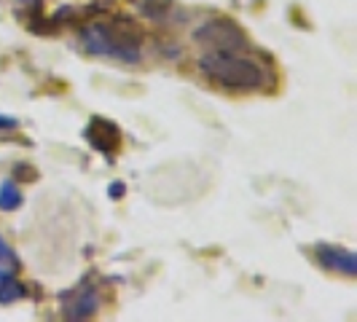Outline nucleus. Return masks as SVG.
<instances>
[{
  "label": "nucleus",
  "instance_id": "nucleus-3",
  "mask_svg": "<svg viewBox=\"0 0 357 322\" xmlns=\"http://www.w3.org/2000/svg\"><path fill=\"white\" fill-rule=\"evenodd\" d=\"M197 40L204 43L207 49H245L248 46L245 33L229 19H213L202 24L197 30Z\"/></svg>",
  "mask_w": 357,
  "mask_h": 322
},
{
  "label": "nucleus",
  "instance_id": "nucleus-9",
  "mask_svg": "<svg viewBox=\"0 0 357 322\" xmlns=\"http://www.w3.org/2000/svg\"><path fill=\"white\" fill-rule=\"evenodd\" d=\"M8 129H17V118H11V116H0V132H8Z\"/></svg>",
  "mask_w": 357,
  "mask_h": 322
},
{
  "label": "nucleus",
  "instance_id": "nucleus-5",
  "mask_svg": "<svg viewBox=\"0 0 357 322\" xmlns=\"http://www.w3.org/2000/svg\"><path fill=\"white\" fill-rule=\"evenodd\" d=\"M314 255H317V261H320V266L325 271L344 274V277H355L357 274L355 255H352V250H347V247H339V245H317Z\"/></svg>",
  "mask_w": 357,
  "mask_h": 322
},
{
  "label": "nucleus",
  "instance_id": "nucleus-4",
  "mask_svg": "<svg viewBox=\"0 0 357 322\" xmlns=\"http://www.w3.org/2000/svg\"><path fill=\"white\" fill-rule=\"evenodd\" d=\"M100 309V287L91 279H84L81 285L62 296V312L68 320H89Z\"/></svg>",
  "mask_w": 357,
  "mask_h": 322
},
{
  "label": "nucleus",
  "instance_id": "nucleus-1",
  "mask_svg": "<svg viewBox=\"0 0 357 322\" xmlns=\"http://www.w3.org/2000/svg\"><path fill=\"white\" fill-rule=\"evenodd\" d=\"M202 72L229 91H261L271 84L266 62L248 54L245 49H207L199 56Z\"/></svg>",
  "mask_w": 357,
  "mask_h": 322
},
{
  "label": "nucleus",
  "instance_id": "nucleus-8",
  "mask_svg": "<svg viewBox=\"0 0 357 322\" xmlns=\"http://www.w3.org/2000/svg\"><path fill=\"white\" fill-rule=\"evenodd\" d=\"M0 266H17V255L8 247V242L0 236Z\"/></svg>",
  "mask_w": 357,
  "mask_h": 322
},
{
  "label": "nucleus",
  "instance_id": "nucleus-6",
  "mask_svg": "<svg viewBox=\"0 0 357 322\" xmlns=\"http://www.w3.org/2000/svg\"><path fill=\"white\" fill-rule=\"evenodd\" d=\"M27 296V287L14 277V271L0 266V304H14Z\"/></svg>",
  "mask_w": 357,
  "mask_h": 322
},
{
  "label": "nucleus",
  "instance_id": "nucleus-10",
  "mask_svg": "<svg viewBox=\"0 0 357 322\" xmlns=\"http://www.w3.org/2000/svg\"><path fill=\"white\" fill-rule=\"evenodd\" d=\"M22 3H36V0H22Z\"/></svg>",
  "mask_w": 357,
  "mask_h": 322
},
{
  "label": "nucleus",
  "instance_id": "nucleus-2",
  "mask_svg": "<svg viewBox=\"0 0 357 322\" xmlns=\"http://www.w3.org/2000/svg\"><path fill=\"white\" fill-rule=\"evenodd\" d=\"M81 46L91 56H105L124 65H137L143 59L140 33L129 22H119V19L89 22L86 27H81Z\"/></svg>",
  "mask_w": 357,
  "mask_h": 322
},
{
  "label": "nucleus",
  "instance_id": "nucleus-7",
  "mask_svg": "<svg viewBox=\"0 0 357 322\" xmlns=\"http://www.w3.org/2000/svg\"><path fill=\"white\" fill-rule=\"evenodd\" d=\"M19 204H22V194H19L17 183L14 180H6L3 185H0V210H17Z\"/></svg>",
  "mask_w": 357,
  "mask_h": 322
}]
</instances>
